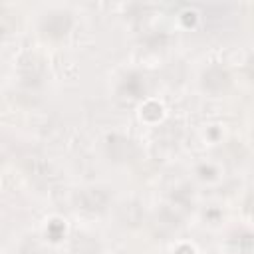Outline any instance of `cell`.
Listing matches in <instances>:
<instances>
[{"mask_svg":"<svg viewBox=\"0 0 254 254\" xmlns=\"http://www.w3.org/2000/svg\"><path fill=\"white\" fill-rule=\"evenodd\" d=\"M14 28V20L10 18V14H0V34H8Z\"/></svg>","mask_w":254,"mask_h":254,"instance_id":"7a4b0ae2","label":"cell"},{"mask_svg":"<svg viewBox=\"0 0 254 254\" xmlns=\"http://www.w3.org/2000/svg\"><path fill=\"white\" fill-rule=\"evenodd\" d=\"M77 202L87 208V210H95V208H103V204L107 202V194L99 189H85L83 192H79Z\"/></svg>","mask_w":254,"mask_h":254,"instance_id":"6da1fadb","label":"cell"}]
</instances>
